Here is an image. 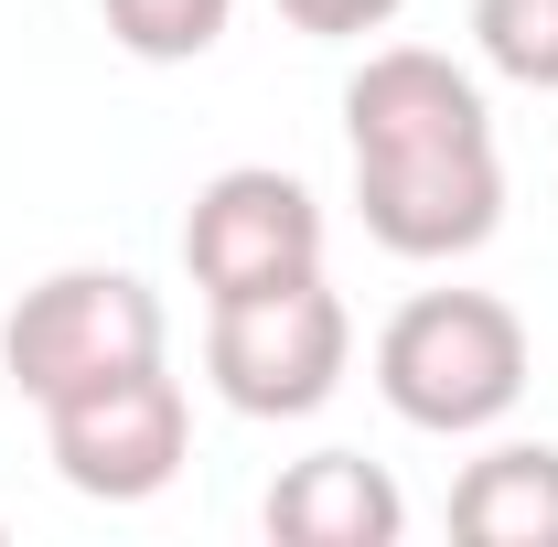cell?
I'll return each mask as SVG.
<instances>
[{"mask_svg":"<svg viewBox=\"0 0 558 547\" xmlns=\"http://www.w3.org/2000/svg\"><path fill=\"white\" fill-rule=\"evenodd\" d=\"M376 398L429 440L494 429L526 398V323L494 290H418L376 333Z\"/></svg>","mask_w":558,"mask_h":547,"instance_id":"1","label":"cell"},{"mask_svg":"<svg viewBox=\"0 0 558 547\" xmlns=\"http://www.w3.org/2000/svg\"><path fill=\"white\" fill-rule=\"evenodd\" d=\"M130 365H161V290L130 269H54L0 323V376L33 409H54L97 376H130Z\"/></svg>","mask_w":558,"mask_h":547,"instance_id":"2","label":"cell"},{"mask_svg":"<svg viewBox=\"0 0 558 547\" xmlns=\"http://www.w3.org/2000/svg\"><path fill=\"white\" fill-rule=\"evenodd\" d=\"M354 365V312L323 279L258 301H205V376L236 418H312Z\"/></svg>","mask_w":558,"mask_h":547,"instance_id":"3","label":"cell"},{"mask_svg":"<svg viewBox=\"0 0 558 547\" xmlns=\"http://www.w3.org/2000/svg\"><path fill=\"white\" fill-rule=\"evenodd\" d=\"M44 451H54L65 494H86V505H150L194 451V409L161 365H130V376H97V387L54 398Z\"/></svg>","mask_w":558,"mask_h":547,"instance_id":"4","label":"cell"},{"mask_svg":"<svg viewBox=\"0 0 558 547\" xmlns=\"http://www.w3.org/2000/svg\"><path fill=\"white\" fill-rule=\"evenodd\" d=\"M183 269L205 301H258V290H290V279H323V205L301 172H269V161H236L215 172L194 215H183Z\"/></svg>","mask_w":558,"mask_h":547,"instance_id":"5","label":"cell"},{"mask_svg":"<svg viewBox=\"0 0 558 547\" xmlns=\"http://www.w3.org/2000/svg\"><path fill=\"white\" fill-rule=\"evenodd\" d=\"M354 215L387 258H473L505 226V161L494 139H451V150H354Z\"/></svg>","mask_w":558,"mask_h":547,"instance_id":"6","label":"cell"},{"mask_svg":"<svg viewBox=\"0 0 558 547\" xmlns=\"http://www.w3.org/2000/svg\"><path fill=\"white\" fill-rule=\"evenodd\" d=\"M344 139L354 150H451V139H494V108L484 86L429 54V44H387L365 54L344 86Z\"/></svg>","mask_w":558,"mask_h":547,"instance_id":"7","label":"cell"},{"mask_svg":"<svg viewBox=\"0 0 558 547\" xmlns=\"http://www.w3.org/2000/svg\"><path fill=\"white\" fill-rule=\"evenodd\" d=\"M269 537L279 547H398L409 494L376 473L365 451H312L269 483Z\"/></svg>","mask_w":558,"mask_h":547,"instance_id":"8","label":"cell"},{"mask_svg":"<svg viewBox=\"0 0 558 547\" xmlns=\"http://www.w3.org/2000/svg\"><path fill=\"white\" fill-rule=\"evenodd\" d=\"M451 537L462 547H558V451L548 440H494L451 483Z\"/></svg>","mask_w":558,"mask_h":547,"instance_id":"9","label":"cell"},{"mask_svg":"<svg viewBox=\"0 0 558 547\" xmlns=\"http://www.w3.org/2000/svg\"><path fill=\"white\" fill-rule=\"evenodd\" d=\"M97 11H108L119 54H140V65H194L236 22V0H97Z\"/></svg>","mask_w":558,"mask_h":547,"instance_id":"10","label":"cell"},{"mask_svg":"<svg viewBox=\"0 0 558 547\" xmlns=\"http://www.w3.org/2000/svg\"><path fill=\"white\" fill-rule=\"evenodd\" d=\"M473 44L494 75L558 97V0H473Z\"/></svg>","mask_w":558,"mask_h":547,"instance_id":"11","label":"cell"},{"mask_svg":"<svg viewBox=\"0 0 558 547\" xmlns=\"http://www.w3.org/2000/svg\"><path fill=\"white\" fill-rule=\"evenodd\" d=\"M409 0H279V22L290 33H312V44H354V33H387Z\"/></svg>","mask_w":558,"mask_h":547,"instance_id":"12","label":"cell"}]
</instances>
